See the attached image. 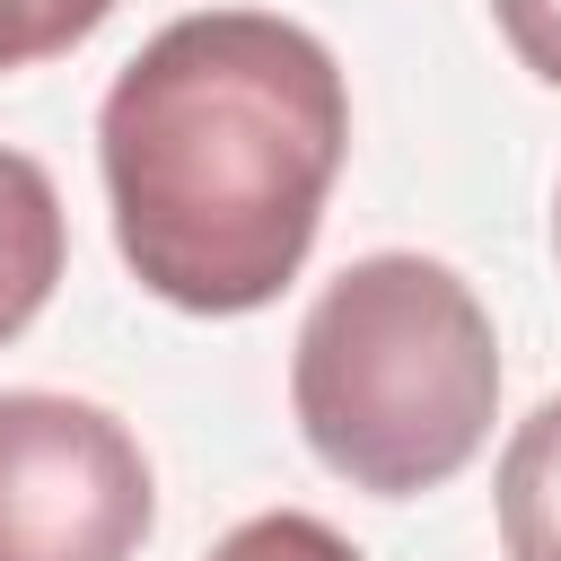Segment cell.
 Masks as SVG:
<instances>
[{
    "instance_id": "obj_7",
    "label": "cell",
    "mask_w": 561,
    "mask_h": 561,
    "mask_svg": "<svg viewBox=\"0 0 561 561\" xmlns=\"http://www.w3.org/2000/svg\"><path fill=\"white\" fill-rule=\"evenodd\" d=\"M210 561H359L324 517H307V508H272V517H245Z\"/></svg>"
},
{
    "instance_id": "obj_6",
    "label": "cell",
    "mask_w": 561,
    "mask_h": 561,
    "mask_svg": "<svg viewBox=\"0 0 561 561\" xmlns=\"http://www.w3.org/2000/svg\"><path fill=\"white\" fill-rule=\"evenodd\" d=\"M105 18H114V0H0V70H26V61L70 53Z\"/></svg>"
},
{
    "instance_id": "obj_4",
    "label": "cell",
    "mask_w": 561,
    "mask_h": 561,
    "mask_svg": "<svg viewBox=\"0 0 561 561\" xmlns=\"http://www.w3.org/2000/svg\"><path fill=\"white\" fill-rule=\"evenodd\" d=\"M61 254H70V228H61L53 175L26 149H0V342H18L44 316Z\"/></svg>"
},
{
    "instance_id": "obj_2",
    "label": "cell",
    "mask_w": 561,
    "mask_h": 561,
    "mask_svg": "<svg viewBox=\"0 0 561 561\" xmlns=\"http://www.w3.org/2000/svg\"><path fill=\"white\" fill-rule=\"evenodd\" d=\"M289 403L307 447L377 500L456 482L500 403V342L482 298L430 254L351 263L298 324Z\"/></svg>"
},
{
    "instance_id": "obj_8",
    "label": "cell",
    "mask_w": 561,
    "mask_h": 561,
    "mask_svg": "<svg viewBox=\"0 0 561 561\" xmlns=\"http://www.w3.org/2000/svg\"><path fill=\"white\" fill-rule=\"evenodd\" d=\"M491 9H500L508 53H517L535 79H552V88H561V0H491Z\"/></svg>"
},
{
    "instance_id": "obj_9",
    "label": "cell",
    "mask_w": 561,
    "mask_h": 561,
    "mask_svg": "<svg viewBox=\"0 0 561 561\" xmlns=\"http://www.w3.org/2000/svg\"><path fill=\"white\" fill-rule=\"evenodd\" d=\"M552 245H561V202H552Z\"/></svg>"
},
{
    "instance_id": "obj_1",
    "label": "cell",
    "mask_w": 561,
    "mask_h": 561,
    "mask_svg": "<svg viewBox=\"0 0 561 561\" xmlns=\"http://www.w3.org/2000/svg\"><path fill=\"white\" fill-rule=\"evenodd\" d=\"M351 149L333 53L263 9L158 26L96 114L114 245L184 316L272 307L324 219Z\"/></svg>"
},
{
    "instance_id": "obj_5",
    "label": "cell",
    "mask_w": 561,
    "mask_h": 561,
    "mask_svg": "<svg viewBox=\"0 0 561 561\" xmlns=\"http://www.w3.org/2000/svg\"><path fill=\"white\" fill-rule=\"evenodd\" d=\"M500 543L508 561H561V394L535 403L500 456Z\"/></svg>"
},
{
    "instance_id": "obj_3",
    "label": "cell",
    "mask_w": 561,
    "mask_h": 561,
    "mask_svg": "<svg viewBox=\"0 0 561 561\" xmlns=\"http://www.w3.org/2000/svg\"><path fill=\"white\" fill-rule=\"evenodd\" d=\"M149 535V465L131 430L79 394H0V561H131Z\"/></svg>"
}]
</instances>
